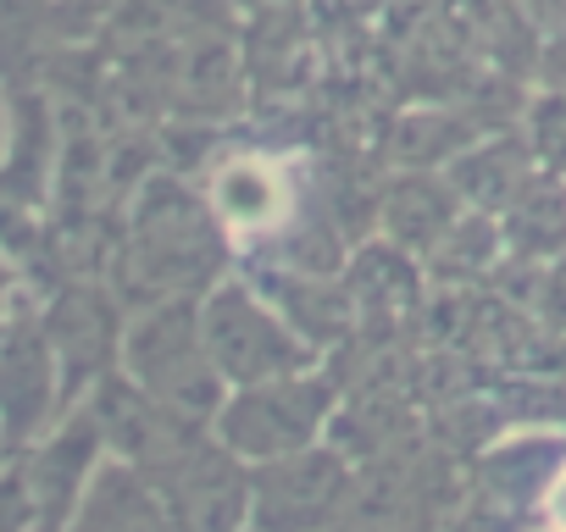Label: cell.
<instances>
[{"instance_id": "6da1fadb", "label": "cell", "mask_w": 566, "mask_h": 532, "mask_svg": "<svg viewBox=\"0 0 566 532\" xmlns=\"http://www.w3.org/2000/svg\"><path fill=\"white\" fill-rule=\"evenodd\" d=\"M222 255H228V233L211 211V200H195L184 183L156 178L145 183L128 238H123V260H117V289L123 306H156L172 295H206L222 278Z\"/></svg>"}, {"instance_id": "7a4b0ae2", "label": "cell", "mask_w": 566, "mask_h": 532, "mask_svg": "<svg viewBox=\"0 0 566 532\" xmlns=\"http://www.w3.org/2000/svg\"><path fill=\"white\" fill-rule=\"evenodd\" d=\"M123 372L161 400L167 411L211 427L228 383L206 350V328H200V300L195 295H172L156 306H139L134 322L123 328Z\"/></svg>"}, {"instance_id": "3957f363", "label": "cell", "mask_w": 566, "mask_h": 532, "mask_svg": "<svg viewBox=\"0 0 566 532\" xmlns=\"http://www.w3.org/2000/svg\"><path fill=\"white\" fill-rule=\"evenodd\" d=\"M200 328H206V350L228 389L312 372L317 361V344L244 278H217L200 295Z\"/></svg>"}, {"instance_id": "277c9868", "label": "cell", "mask_w": 566, "mask_h": 532, "mask_svg": "<svg viewBox=\"0 0 566 532\" xmlns=\"http://www.w3.org/2000/svg\"><path fill=\"white\" fill-rule=\"evenodd\" d=\"M328 422H334V383L323 372H290L250 389H228L211 433L244 466H272V460L317 449Z\"/></svg>"}, {"instance_id": "5b68a950", "label": "cell", "mask_w": 566, "mask_h": 532, "mask_svg": "<svg viewBox=\"0 0 566 532\" xmlns=\"http://www.w3.org/2000/svg\"><path fill=\"white\" fill-rule=\"evenodd\" d=\"M139 477L156 488L167 532H239L255 510V471L211 427H195Z\"/></svg>"}, {"instance_id": "8992f818", "label": "cell", "mask_w": 566, "mask_h": 532, "mask_svg": "<svg viewBox=\"0 0 566 532\" xmlns=\"http://www.w3.org/2000/svg\"><path fill=\"white\" fill-rule=\"evenodd\" d=\"M67 411L62 361L45 333V311L34 300H18L7 333H0V449L23 455L34 449L56 416Z\"/></svg>"}, {"instance_id": "52a82bcc", "label": "cell", "mask_w": 566, "mask_h": 532, "mask_svg": "<svg viewBox=\"0 0 566 532\" xmlns=\"http://www.w3.org/2000/svg\"><path fill=\"white\" fill-rule=\"evenodd\" d=\"M106 455V433L95 422L90 405L67 411L34 449H23V471H29V493H34V532H67L95 471Z\"/></svg>"}, {"instance_id": "ba28073f", "label": "cell", "mask_w": 566, "mask_h": 532, "mask_svg": "<svg viewBox=\"0 0 566 532\" xmlns=\"http://www.w3.org/2000/svg\"><path fill=\"white\" fill-rule=\"evenodd\" d=\"M123 311L106 289L95 284H67L51 306H45V333L56 344L62 361V389L67 405H78V394H90L112 366H123Z\"/></svg>"}, {"instance_id": "9c48e42d", "label": "cell", "mask_w": 566, "mask_h": 532, "mask_svg": "<svg viewBox=\"0 0 566 532\" xmlns=\"http://www.w3.org/2000/svg\"><path fill=\"white\" fill-rule=\"evenodd\" d=\"M255 471V526L261 532H317L345 499V466L317 444L306 455L250 466Z\"/></svg>"}, {"instance_id": "30bf717a", "label": "cell", "mask_w": 566, "mask_h": 532, "mask_svg": "<svg viewBox=\"0 0 566 532\" xmlns=\"http://www.w3.org/2000/svg\"><path fill=\"white\" fill-rule=\"evenodd\" d=\"M206 200H211L222 233L239 238V244L244 238H266V233H277L283 222L295 216V183H290V172H283L272 156H250V150L217 161V172L206 183Z\"/></svg>"}, {"instance_id": "8fae6325", "label": "cell", "mask_w": 566, "mask_h": 532, "mask_svg": "<svg viewBox=\"0 0 566 532\" xmlns=\"http://www.w3.org/2000/svg\"><path fill=\"white\" fill-rule=\"evenodd\" d=\"M45 167H51V111L34 89L18 95V117H12V145L0 161V200L7 205H29L45 194Z\"/></svg>"}, {"instance_id": "7c38bea8", "label": "cell", "mask_w": 566, "mask_h": 532, "mask_svg": "<svg viewBox=\"0 0 566 532\" xmlns=\"http://www.w3.org/2000/svg\"><path fill=\"white\" fill-rule=\"evenodd\" d=\"M455 227V194L439 178H406L389 189V238L400 244H439Z\"/></svg>"}, {"instance_id": "4fadbf2b", "label": "cell", "mask_w": 566, "mask_h": 532, "mask_svg": "<svg viewBox=\"0 0 566 532\" xmlns=\"http://www.w3.org/2000/svg\"><path fill=\"white\" fill-rule=\"evenodd\" d=\"M0 532H34V493L23 460L0 471Z\"/></svg>"}, {"instance_id": "5bb4252c", "label": "cell", "mask_w": 566, "mask_h": 532, "mask_svg": "<svg viewBox=\"0 0 566 532\" xmlns=\"http://www.w3.org/2000/svg\"><path fill=\"white\" fill-rule=\"evenodd\" d=\"M516 12L549 40H566V0H516Z\"/></svg>"}, {"instance_id": "9a60e30c", "label": "cell", "mask_w": 566, "mask_h": 532, "mask_svg": "<svg viewBox=\"0 0 566 532\" xmlns=\"http://www.w3.org/2000/svg\"><path fill=\"white\" fill-rule=\"evenodd\" d=\"M18 300H23V289H18V266H12L7 255H0V333H7V322H12Z\"/></svg>"}, {"instance_id": "2e32d148", "label": "cell", "mask_w": 566, "mask_h": 532, "mask_svg": "<svg viewBox=\"0 0 566 532\" xmlns=\"http://www.w3.org/2000/svg\"><path fill=\"white\" fill-rule=\"evenodd\" d=\"M549 515H555V532H566V471H560V482L549 488Z\"/></svg>"}, {"instance_id": "e0dca14e", "label": "cell", "mask_w": 566, "mask_h": 532, "mask_svg": "<svg viewBox=\"0 0 566 532\" xmlns=\"http://www.w3.org/2000/svg\"><path fill=\"white\" fill-rule=\"evenodd\" d=\"M0 156H7V123H0Z\"/></svg>"}]
</instances>
